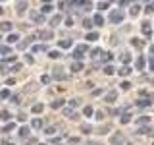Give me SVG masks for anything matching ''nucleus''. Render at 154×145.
Returning a JSON list of instances; mask_svg holds the SVG:
<instances>
[{"instance_id": "nucleus-1", "label": "nucleus", "mask_w": 154, "mask_h": 145, "mask_svg": "<svg viewBox=\"0 0 154 145\" xmlns=\"http://www.w3.org/2000/svg\"><path fill=\"white\" fill-rule=\"evenodd\" d=\"M123 18H125L123 10H112V12H110V16H108L110 23H122V21H123Z\"/></svg>"}, {"instance_id": "nucleus-2", "label": "nucleus", "mask_w": 154, "mask_h": 145, "mask_svg": "<svg viewBox=\"0 0 154 145\" xmlns=\"http://www.w3.org/2000/svg\"><path fill=\"white\" fill-rule=\"evenodd\" d=\"M87 50V45H77L75 50H73V58L75 62H81V58H83V52Z\"/></svg>"}, {"instance_id": "nucleus-3", "label": "nucleus", "mask_w": 154, "mask_h": 145, "mask_svg": "<svg viewBox=\"0 0 154 145\" xmlns=\"http://www.w3.org/2000/svg\"><path fill=\"white\" fill-rule=\"evenodd\" d=\"M123 141H125L123 134H114L112 137H110V143H112V145H122Z\"/></svg>"}, {"instance_id": "nucleus-4", "label": "nucleus", "mask_w": 154, "mask_h": 145, "mask_svg": "<svg viewBox=\"0 0 154 145\" xmlns=\"http://www.w3.org/2000/svg\"><path fill=\"white\" fill-rule=\"evenodd\" d=\"M116 99H118V91H108V93L104 95V101H106V103H114Z\"/></svg>"}, {"instance_id": "nucleus-5", "label": "nucleus", "mask_w": 154, "mask_h": 145, "mask_svg": "<svg viewBox=\"0 0 154 145\" xmlns=\"http://www.w3.org/2000/svg\"><path fill=\"white\" fill-rule=\"evenodd\" d=\"M42 110H45V105H42V103H35V105L31 106V112L33 114H41Z\"/></svg>"}, {"instance_id": "nucleus-6", "label": "nucleus", "mask_w": 154, "mask_h": 145, "mask_svg": "<svg viewBox=\"0 0 154 145\" xmlns=\"http://www.w3.org/2000/svg\"><path fill=\"white\" fill-rule=\"evenodd\" d=\"M52 10H54V4H50V2H45L41 6V14H50Z\"/></svg>"}, {"instance_id": "nucleus-7", "label": "nucleus", "mask_w": 154, "mask_h": 145, "mask_svg": "<svg viewBox=\"0 0 154 145\" xmlns=\"http://www.w3.org/2000/svg\"><path fill=\"white\" fill-rule=\"evenodd\" d=\"M0 31L12 33V21H2V23H0Z\"/></svg>"}, {"instance_id": "nucleus-8", "label": "nucleus", "mask_w": 154, "mask_h": 145, "mask_svg": "<svg viewBox=\"0 0 154 145\" xmlns=\"http://www.w3.org/2000/svg\"><path fill=\"white\" fill-rule=\"evenodd\" d=\"M64 105H66L64 99H56V101H52V103H50V108H62Z\"/></svg>"}, {"instance_id": "nucleus-9", "label": "nucleus", "mask_w": 154, "mask_h": 145, "mask_svg": "<svg viewBox=\"0 0 154 145\" xmlns=\"http://www.w3.org/2000/svg\"><path fill=\"white\" fill-rule=\"evenodd\" d=\"M31 128H33V130H41V128H42V120H41V118H33V120H31Z\"/></svg>"}, {"instance_id": "nucleus-10", "label": "nucleus", "mask_w": 154, "mask_h": 145, "mask_svg": "<svg viewBox=\"0 0 154 145\" xmlns=\"http://www.w3.org/2000/svg\"><path fill=\"white\" fill-rule=\"evenodd\" d=\"M62 23V16H52L50 18V27H58Z\"/></svg>"}, {"instance_id": "nucleus-11", "label": "nucleus", "mask_w": 154, "mask_h": 145, "mask_svg": "<svg viewBox=\"0 0 154 145\" xmlns=\"http://www.w3.org/2000/svg\"><path fill=\"white\" fill-rule=\"evenodd\" d=\"M135 66H137V70H144V66H146V60H144L143 56H139L137 62H135Z\"/></svg>"}, {"instance_id": "nucleus-12", "label": "nucleus", "mask_w": 154, "mask_h": 145, "mask_svg": "<svg viewBox=\"0 0 154 145\" xmlns=\"http://www.w3.org/2000/svg\"><path fill=\"white\" fill-rule=\"evenodd\" d=\"M6 41H8V45H14V43H17V41H19V35H17V33H10Z\"/></svg>"}, {"instance_id": "nucleus-13", "label": "nucleus", "mask_w": 154, "mask_h": 145, "mask_svg": "<svg viewBox=\"0 0 154 145\" xmlns=\"http://www.w3.org/2000/svg\"><path fill=\"white\" fill-rule=\"evenodd\" d=\"M17 135H19V137H23V139H25L27 135H29V128H27V126H21V128L17 130Z\"/></svg>"}, {"instance_id": "nucleus-14", "label": "nucleus", "mask_w": 154, "mask_h": 145, "mask_svg": "<svg viewBox=\"0 0 154 145\" xmlns=\"http://www.w3.org/2000/svg\"><path fill=\"white\" fill-rule=\"evenodd\" d=\"M93 23H94V25H104V18L100 16V14H94V18H93Z\"/></svg>"}, {"instance_id": "nucleus-15", "label": "nucleus", "mask_w": 154, "mask_h": 145, "mask_svg": "<svg viewBox=\"0 0 154 145\" xmlns=\"http://www.w3.org/2000/svg\"><path fill=\"white\" fill-rule=\"evenodd\" d=\"M118 74L119 76H129V74H131V68H129V66H122L118 70Z\"/></svg>"}, {"instance_id": "nucleus-16", "label": "nucleus", "mask_w": 154, "mask_h": 145, "mask_svg": "<svg viewBox=\"0 0 154 145\" xmlns=\"http://www.w3.org/2000/svg\"><path fill=\"white\" fill-rule=\"evenodd\" d=\"M81 70H83V62H73V64H71V72L77 74V72H81Z\"/></svg>"}, {"instance_id": "nucleus-17", "label": "nucleus", "mask_w": 154, "mask_h": 145, "mask_svg": "<svg viewBox=\"0 0 154 145\" xmlns=\"http://www.w3.org/2000/svg\"><path fill=\"white\" fill-rule=\"evenodd\" d=\"M10 118H12V114H10L8 110H2V112H0V120H2V122H10Z\"/></svg>"}, {"instance_id": "nucleus-18", "label": "nucleus", "mask_w": 154, "mask_h": 145, "mask_svg": "<svg viewBox=\"0 0 154 145\" xmlns=\"http://www.w3.org/2000/svg\"><path fill=\"white\" fill-rule=\"evenodd\" d=\"M85 39H87V41H91V43H93V41H96V39H98V33H96V31H89Z\"/></svg>"}, {"instance_id": "nucleus-19", "label": "nucleus", "mask_w": 154, "mask_h": 145, "mask_svg": "<svg viewBox=\"0 0 154 145\" xmlns=\"http://www.w3.org/2000/svg\"><path fill=\"white\" fill-rule=\"evenodd\" d=\"M58 45H60V48H69L73 43H71V39H64V41H60Z\"/></svg>"}, {"instance_id": "nucleus-20", "label": "nucleus", "mask_w": 154, "mask_h": 145, "mask_svg": "<svg viewBox=\"0 0 154 145\" xmlns=\"http://www.w3.org/2000/svg\"><path fill=\"white\" fill-rule=\"evenodd\" d=\"M54 77H56V79H64V77H66V74L62 72V68H54Z\"/></svg>"}, {"instance_id": "nucleus-21", "label": "nucleus", "mask_w": 154, "mask_h": 145, "mask_svg": "<svg viewBox=\"0 0 154 145\" xmlns=\"http://www.w3.org/2000/svg\"><path fill=\"white\" fill-rule=\"evenodd\" d=\"M29 6V4L27 2H17L16 4V8H17V14H23V12H25V8Z\"/></svg>"}, {"instance_id": "nucleus-22", "label": "nucleus", "mask_w": 154, "mask_h": 145, "mask_svg": "<svg viewBox=\"0 0 154 145\" xmlns=\"http://www.w3.org/2000/svg\"><path fill=\"white\" fill-rule=\"evenodd\" d=\"M41 50H46V45H35V47H31V54L41 52Z\"/></svg>"}, {"instance_id": "nucleus-23", "label": "nucleus", "mask_w": 154, "mask_h": 145, "mask_svg": "<svg viewBox=\"0 0 154 145\" xmlns=\"http://www.w3.org/2000/svg\"><path fill=\"white\" fill-rule=\"evenodd\" d=\"M141 29H143V33H144V35H150V23H148V21H143Z\"/></svg>"}, {"instance_id": "nucleus-24", "label": "nucleus", "mask_w": 154, "mask_h": 145, "mask_svg": "<svg viewBox=\"0 0 154 145\" xmlns=\"http://www.w3.org/2000/svg\"><path fill=\"white\" fill-rule=\"evenodd\" d=\"M0 52H2L4 56H6V54H12V48H10V45H0Z\"/></svg>"}, {"instance_id": "nucleus-25", "label": "nucleus", "mask_w": 154, "mask_h": 145, "mask_svg": "<svg viewBox=\"0 0 154 145\" xmlns=\"http://www.w3.org/2000/svg\"><path fill=\"white\" fill-rule=\"evenodd\" d=\"M56 126H48V128H45V135H54L56 134Z\"/></svg>"}, {"instance_id": "nucleus-26", "label": "nucleus", "mask_w": 154, "mask_h": 145, "mask_svg": "<svg viewBox=\"0 0 154 145\" xmlns=\"http://www.w3.org/2000/svg\"><path fill=\"white\" fill-rule=\"evenodd\" d=\"M38 37L45 39V41H48V39H52V31H41V33H38Z\"/></svg>"}, {"instance_id": "nucleus-27", "label": "nucleus", "mask_w": 154, "mask_h": 145, "mask_svg": "<svg viewBox=\"0 0 154 145\" xmlns=\"http://www.w3.org/2000/svg\"><path fill=\"white\" fill-rule=\"evenodd\" d=\"M83 114L87 116V118H91V116H93V114H94V110H93V106H85V108H83Z\"/></svg>"}, {"instance_id": "nucleus-28", "label": "nucleus", "mask_w": 154, "mask_h": 145, "mask_svg": "<svg viewBox=\"0 0 154 145\" xmlns=\"http://www.w3.org/2000/svg\"><path fill=\"white\" fill-rule=\"evenodd\" d=\"M31 18H33V21H37V23H41V21H42V14H37V12H31Z\"/></svg>"}, {"instance_id": "nucleus-29", "label": "nucleus", "mask_w": 154, "mask_h": 145, "mask_svg": "<svg viewBox=\"0 0 154 145\" xmlns=\"http://www.w3.org/2000/svg\"><path fill=\"white\" fill-rule=\"evenodd\" d=\"M119 122H122V124H129V122H131V114H123L122 118H119Z\"/></svg>"}, {"instance_id": "nucleus-30", "label": "nucleus", "mask_w": 154, "mask_h": 145, "mask_svg": "<svg viewBox=\"0 0 154 145\" xmlns=\"http://www.w3.org/2000/svg\"><path fill=\"white\" fill-rule=\"evenodd\" d=\"M0 99H12L10 91H8V89H2V91H0Z\"/></svg>"}, {"instance_id": "nucleus-31", "label": "nucleus", "mask_w": 154, "mask_h": 145, "mask_svg": "<svg viewBox=\"0 0 154 145\" xmlns=\"http://www.w3.org/2000/svg\"><path fill=\"white\" fill-rule=\"evenodd\" d=\"M139 12H141V6H139V4H133L131 6V16H137Z\"/></svg>"}, {"instance_id": "nucleus-32", "label": "nucleus", "mask_w": 154, "mask_h": 145, "mask_svg": "<svg viewBox=\"0 0 154 145\" xmlns=\"http://www.w3.org/2000/svg\"><path fill=\"white\" fill-rule=\"evenodd\" d=\"M129 60H131V54H127V52H125V54H122V62H123V66H127V64H129Z\"/></svg>"}, {"instance_id": "nucleus-33", "label": "nucleus", "mask_w": 154, "mask_h": 145, "mask_svg": "<svg viewBox=\"0 0 154 145\" xmlns=\"http://www.w3.org/2000/svg\"><path fill=\"white\" fill-rule=\"evenodd\" d=\"M96 8H98V10H108L110 8V2H98V4H96Z\"/></svg>"}, {"instance_id": "nucleus-34", "label": "nucleus", "mask_w": 154, "mask_h": 145, "mask_svg": "<svg viewBox=\"0 0 154 145\" xmlns=\"http://www.w3.org/2000/svg\"><path fill=\"white\" fill-rule=\"evenodd\" d=\"M114 72H116V70H114V66H110V64H108V66L104 68V74H106V76H112Z\"/></svg>"}, {"instance_id": "nucleus-35", "label": "nucleus", "mask_w": 154, "mask_h": 145, "mask_svg": "<svg viewBox=\"0 0 154 145\" xmlns=\"http://www.w3.org/2000/svg\"><path fill=\"white\" fill-rule=\"evenodd\" d=\"M48 56H50V58H54V60H56V58H60L62 54H60V50H50V52H48Z\"/></svg>"}, {"instance_id": "nucleus-36", "label": "nucleus", "mask_w": 154, "mask_h": 145, "mask_svg": "<svg viewBox=\"0 0 154 145\" xmlns=\"http://www.w3.org/2000/svg\"><path fill=\"white\" fill-rule=\"evenodd\" d=\"M14 128H16L14 124H8V126H4V128H2V132H4V134H10V132H12Z\"/></svg>"}, {"instance_id": "nucleus-37", "label": "nucleus", "mask_w": 154, "mask_h": 145, "mask_svg": "<svg viewBox=\"0 0 154 145\" xmlns=\"http://www.w3.org/2000/svg\"><path fill=\"white\" fill-rule=\"evenodd\" d=\"M100 54H102V50H100V48H94V50H91V56H93V58H98Z\"/></svg>"}, {"instance_id": "nucleus-38", "label": "nucleus", "mask_w": 154, "mask_h": 145, "mask_svg": "<svg viewBox=\"0 0 154 145\" xmlns=\"http://www.w3.org/2000/svg\"><path fill=\"white\" fill-rule=\"evenodd\" d=\"M129 87H131V83H129V81H122V83H119V89H123V91H127Z\"/></svg>"}, {"instance_id": "nucleus-39", "label": "nucleus", "mask_w": 154, "mask_h": 145, "mask_svg": "<svg viewBox=\"0 0 154 145\" xmlns=\"http://www.w3.org/2000/svg\"><path fill=\"white\" fill-rule=\"evenodd\" d=\"M83 25H85V29H91V27H93V19H89V18H87L85 21H83Z\"/></svg>"}, {"instance_id": "nucleus-40", "label": "nucleus", "mask_w": 154, "mask_h": 145, "mask_svg": "<svg viewBox=\"0 0 154 145\" xmlns=\"http://www.w3.org/2000/svg\"><path fill=\"white\" fill-rule=\"evenodd\" d=\"M102 60H104V62H110V60H112V52H104Z\"/></svg>"}, {"instance_id": "nucleus-41", "label": "nucleus", "mask_w": 154, "mask_h": 145, "mask_svg": "<svg viewBox=\"0 0 154 145\" xmlns=\"http://www.w3.org/2000/svg\"><path fill=\"white\" fill-rule=\"evenodd\" d=\"M17 120H19V122H25V120H27V114L25 112H19L17 114Z\"/></svg>"}, {"instance_id": "nucleus-42", "label": "nucleus", "mask_w": 154, "mask_h": 145, "mask_svg": "<svg viewBox=\"0 0 154 145\" xmlns=\"http://www.w3.org/2000/svg\"><path fill=\"white\" fill-rule=\"evenodd\" d=\"M131 45H133V47H143L144 43H143V41H139V39H133V41H131Z\"/></svg>"}, {"instance_id": "nucleus-43", "label": "nucleus", "mask_w": 154, "mask_h": 145, "mask_svg": "<svg viewBox=\"0 0 154 145\" xmlns=\"http://www.w3.org/2000/svg\"><path fill=\"white\" fill-rule=\"evenodd\" d=\"M41 81H42V83H50V76H41Z\"/></svg>"}, {"instance_id": "nucleus-44", "label": "nucleus", "mask_w": 154, "mask_h": 145, "mask_svg": "<svg viewBox=\"0 0 154 145\" xmlns=\"http://www.w3.org/2000/svg\"><path fill=\"white\" fill-rule=\"evenodd\" d=\"M146 122H148V118H146V116H141V118L137 120V124H141V126H143V124H146Z\"/></svg>"}, {"instance_id": "nucleus-45", "label": "nucleus", "mask_w": 154, "mask_h": 145, "mask_svg": "<svg viewBox=\"0 0 154 145\" xmlns=\"http://www.w3.org/2000/svg\"><path fill=\"white\" fill-rule=\"evenodd\" d=\"M139 134H150V130H148L146 126H143V128H139Z\"/></svg>"}, {"instance_id": "nucleus-46", "label": "nucleus", "mask_w": 154, "mask_h": 145, "mask_svg": "<svg viewBox=\"0 0 154 145\" xmlns=\"http://www.w3.org/2000/svg\"><path fill=\"white\" fill-rule=\"evenodd\" d=\"M137 105L139 106H148V105H150V101H137Z\"/></svg>"}, {"instance_id": "nucleus-47", "label": "nucleus", "mask_w": 154, "mask_h": 145, "mask_svg": "<svg viewBox=\"0 0 154 145\" xmlns=\"http://www.w3.org/2000/svg\"><path fill=\"white\" fill-rule=\"evenodd\" d=\"M69 106H79V99H71L69 101Z\"/></svg>"}, {"instance_id": "nucleus-48", "label": "nucleus", "mask_w": 154, "mask_h": 145, "mask_svg": "<svg viewBox=\"0 0 154 145\" xmlns=\"http://www.w3.org/2000/svg\"><path fill=\"white\" fill-rule=\"evenodd\" d=\"M146 12H154V2H150V4H146Z\"/></svg>"}, {"instance_id": "nucleus-49", "label": "nucleus", "mask_w": 154, "mask_h": 145, "mask_svg": "<svg viewBox=\"0 0 154 145\" xmlns=\"http://www.w3.org/2000/svg\"><path fill=\"white\" fill-rule=\"evenodd\" d=\"M19 68H21V64H19V62H17V64H14V66H12V70H10V72H17Z\"/></svg>"}, {"instance_id": "nucleus-50", "label": "nucleus", "mask_w": 154, "mask_h": 145, "mask_svg": "<svg viewBox=\"0 0 154 145\" xmlns=\"http://www.w3.org/2000/svg\"><path fill=\"white\" fill-rule=\"evenodd\" d=\"M148 68H150V70L154 72V56L150 58V60H148Z\"/></svg>"}, {"instance_id": "nucleus-51", "label": "nucleus", "mask_w": 154, "mask_h": 145, "mask_svg": "<svg viewBox=\"0 0 154 145\" xmlns=\"http://www.w3.org/2000/svg\"><path fill=\"white\" fill-rule=\"evenodd\" d=\"M4 62H16V56H6V58H4Z\"/></svg>"}, {"instance_id": "nucleus-52", "label": "nucleus", "mask_w": 154, "mask_h": 145, "mask_svg": "<svg viewBox=\"0 0 154 145\" xmlns=\"http://www.w3.org/2000/svg\"><path fill=\"white\" fill-rule=\"evenodd\" d=\"M12 103H14V105L19 103V97H17V95H12Z\"/></svg>"}, {"instance_id": "nucleus-53", "label": "nucleus", "mask_w": 154, "mask_h": 145, "mask_svg": "<svg viewBox=\"0 0 154 145\" xmlns=\"http://www.w3.org/2000/svg\"><path fill=\"white\" fill-rule=\"evenodd\" d=\"M83 132H85V134H91V126L85 124V126H83Z\"/></svg>"}, {"instance_id": "nucleus-54", "label": "nucleus", "mask_w": 154, "mask_h": 145, "mask_svg": "<svg viewBox=\"0 0 154 145\" xmlns=\"http://www.w3.org/2000/svg\"><path fill=\"white\" fill-rule=\"evenodd\" d=\"M66 25H67V27H69V25H73V19H71V18H67V19H66Z\"/></svg>"}, {"instance_id": "nucleus-55", "label": "nucleus", "mask_w": 154, "mask_h": 145, "mask_svg": "<svg viewBox=\"0 0 154 145\" xmlns=\"http://www.w3.org/2000/svg\"><path fill=\"white\" fill-rule=\"evenodd\" d=\"M25 60L29 62V64H33V56H31V54H27V56H25Z\"/></svg>"}, {"instance_id": "nucleus-56", "label": "nucleus", "mask_w": 154, "mask_h": 145, "mask_svg": "<svg viewBox=\"0 0 154 145\" xmlns=\"http://www.w3.org/2000/svg\"><path fill=\"white\" fill-rule=\"evenodd\" d=\"M0 145H14V143H12V141H2Z\"/></svg>"}, {"instance_id": "nucleus-57", "label": "nucleus", "mask_w": 154, "mask_h": 145, "mask_svg": "<svg viewBox=\"0 0 154 145\" xmlns=\"http://www.w3.org/2000/svg\"><path fill=\"white\" fill-rule=\"evenodd\" d=\"M87 145H98V143H94V141H89V143H87Z\"/></svg>"}, {"instance_id": "nucleus-58", "label": "nucleus", "mask_w": 154, "mask_h": 145, "mask_svg": "<svg viewBox=\"0 0 154 145\" xmlns=\"http://www.w3.org/2000/svg\"><path fill=\"white\" fill-rule=\"evenodd\" d=\"M150 54H154V45H152V47H150Z\"/></svg>"}, {"instance_id": "nucleus-59", "label": "nucleus", "mask_w": 154, "mask_h": 145, "mask_svg": "<svg viewBox=\"0 0 154 145\" xmlns=\"http://www.w3.org/2000/svg\"><path fill=\"white\" fill-rule=\"evenodd\" d=\"M38 145H46V143H38Z\"/></svg>"}, {"instance_id": "nucleus-60", "label": "nucleus", "mask_w": 154, "mask_h": 145, "mask_svg": "<svg viewBox=\"0 0 154 145\" xmlns=\"http://www.w3.org/2000/svg\"><path fill=\"white\" fill-rule=\"evenodd\" d=\"M0 12H2V8H0Z\"/></svg>"}]
</instances>
